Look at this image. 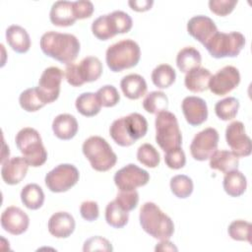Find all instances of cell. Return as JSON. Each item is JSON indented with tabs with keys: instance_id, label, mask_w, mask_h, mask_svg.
<instances>
[{
	"instance_id": "1",
	"label": "cell",
	"mask_w": 252,
	"mask_h": 252,
	"mask_svg": "<svg viewBox=\"0 0 252 252\" xmlns=\"http://www.w3.org/2000/svg\"><path fill=\"white\" fill-rule=\"evenodd\" d=\"M39 45L46 56L66 65L73 63L80 52V41L71 33L47 32L40 37Z\"/></svg>"
},
{
	"instance_id": "2",
	"label": "cell",
	"mask_w": 252,
	"mask_h": 252,
	"mask_svg": "<svg viewBox=\"0 0 252 252\" xmlns=\"http://www.w3.org/2000/svg\"><path fill=\"white\" fill-rule=\"evenodd\" d=\"M139 220L142 228L156 239L167 240L174 232L172 220L153 202H147L142 206Z\"/></svg>"
},
{
	"instance_id": "3",
	"label": "cell",
	"mask_w": 252,
	"mask_h": 252,
	"mask_svg": "<svg viewBox=\"0 0 252 252\" xmlns=\"http://www.w3.org/2000/svg\"><path fill=\"white\" fill-rule=\"evenodd\" d=\"M141 57L139 44L132 39H123L106 49L105 61L112 72H121L122 70L135 67Z\"/></svg>"
},
{
	"instance_id": "4",
	"label": "cell",
	"mask_w": 252,
	"mask_h": 252,
	"mask_svg": "<svg viewBox=\"0 0 252 252\" xmlns=\"http://www.w3.org/2000/svg\"><path fill=\"white\" fill-rule=\"evenodd\" d=\"M16 146L30 166H41L47 159V152L39 133L31 127L21 129L15 138Z\"/></svg>"
},
{
	"instance_id": "5",
	"label": "cell",
	"mask_w": 252,
	"mask_h": 252,
	"mask_svg": "<svg viewBox=\"0 0 252 252\" xmlns=\"http://www.w3.org/2000/svg\"><path fill=\"white\" fill-rule=\"evenodd\" d=\"M82 150L92 167L96 171H107L117 161L116 154L102 137L92 136L88 138L84 142Z\"/></svg>"
},
{
	"instance_id": "6",
	"label": "cell",
	"mask_w": 252,
	"mask_h": 252,
	"mask_svg": "<svg viewBox=\"0 0 252 252\" xmlns=\"http://www.w3.org/2000/svg\"><path fill=\"white\" fill-rule=\"evenodd\" d=\"M156 141L164 152L181 148L182 135L179 129L176 116L167 110L157 114L156 121Z\"/></svg>"
},
{
	"instance_id": "7",
	"label": "cell",
	"mask_w": 252,
	"mask_h": 252,
	"mask_svg": "<svg viewBox=\"0 0 252 252\" xmlns=\"http://www.w3.org/2000/svg\"><path fill=\"white\" fill-rule=\"evenodd\" d=\"M245 45V37L238 32H217L205 47L214 58L236 57Z\"/></svg>"
},
{
	"instance_id": "8",
	"label": "cell",
	"mask_w": 252,
	"mask_h": 252,
	"mask_svg": "<svg viewBox=\"0 0 252 252\" xmlns=\"http://www.w3.org/2000/svg\"><path fill=\"white\" fill-rule=\"evenodd\" d=\"M79 170L70 163H62L55 166L45 175L46 187L54 193L66 192L79 181Z\"/></svg>"
},
{
	"instance_id": "9",
	"label": "cell",
	"mask_w": 252,
	"mask_h": 252,
	"mask_svg": "<svg viewBox=\"0 0 252 252\" xmlns=\"http://www.w3.org/2000/svg\"><path fill=\"white\" fill-rule=\"evenodd\" d=\"M219 133L215 128L209 127L197 133L190 145V153L196 160H206L217 151Z\"/></svg>"
},
{
	"instance_id": "10",
	"label": "cell",
	"mask_w": 252,
	"mask_h": 252,
	"mask_svg": "<svg viewBox=\"0 0 252 252\" xmlns=\"http://www.w3.org/2000/svg\"><path fill=\"white\" fill-rule=\"evenodd\" d=\"M149 180V172L134 163L125 165L114 174V183L120 191L135 190L138 187L146 185Z\"/></svg>"
},
{
	"instance_id": "11",
	"label": "cell",
	"mask_w": 252,
	"mask_h": 252,
	"mask_svg": "<svg viewBox=\"0 0 252 252\" xmlns=\"http://www.w3.org/2000/svg\"><path fill=\"white\" fill-rule=\"evenodd\" d=\"M63 77V71L55 66L48 67L42 72L38 80L37 90L45 104L51 103L58 98Z\"/></svg>"
},
{
	"instance_id": "12",
	"label": "cell",
	"mask_w": 252,
	"mask_h": 252,
	"mask_svg": "<svg viewBox=\"0 0 252 252\" xmlns=\"http://www.w3.org/2000/svg\"><path fill=\"white\" fill-rule=\"evenodd\" d=\"M225 140L237 158L248 157L252 152L251 139L246 135L244 124L240 121H233L226 127Z\"/></svg>"
},
{
	"instance_id": "13",
	"label": "cell",
	"mask_w": 252,
	"mask_h": 252,
	"mask_svg": "<svg viewBox=\"0 0 252 252\" xmlns=\"http://www.w3.org/2000/svg\"><path fill=\"white\" fill-rule=\"evenodd\" d=\"M240 83V74L233 66H224L211 76L209 89L216 95H224L234 90Z\"/></svg>"
},
{
	"instance_id": "14",
	"label": "cell",
	"mask_w": 252,
	"mask_h": 252,
	"mask_svg": "<svg viewBox=\"0 0 252 252\" xmlns=\"http://www.w3.org/2000/svg\"><path fill=\"white\" fill-rule=\"evenodd\" d=\"M0 220L2 228L13 235L24 233L30 224L28 215L22 209L15 206L6 208L1 215Z\"/></svg>"
},
{
	"instance_id": "15",
	"label": "cell",
	"mask_w": 252,
	"mask_h": 252,
	"mask_svg": "<svg viewBox=\"0 0 252 252\" xmlns=\"http://www.w3.org/2000/svg\"><path fill=\"white\" fill-rule=\"evenodd\" d=\"M187 32L196 40L205 44L218 32V28L215 22L203 15L192 17L187 23Z\"/></svg>"
},
{
	"instance_id": "16",
	"label": "cell",
	"mask_w": 252,
	"mask_h": 252,
	"mask_svg": "<svg viewBox=\"0 0 252 252\" xmlns=\"http://www.w3.org/2000/svg\"><path fill=\"white\" fill-rule=\"evenodd\" d=\"M181 108L186 121L191 126H199L208 118V106L201 97L186 96L182 100Z\"/></svg>"
},
{
	"instance_id": "17",
	"label": "cell",
	"mask_w": 252,
	"mask_h": 252,
	"mask_svg": "<svg viewBox=\"0 0 252 252\" xmlns=\"http://www.w3.org/2000/svg\"><path fill=\"white\" fill-rule=\"evenodd\" d=\"M29 163L24 157H15L5 160L1 167V176L3 181L8 185L20 183L28 172Z\"/></svg>"
},
{
	"instance_id": "18",
	"label": "cell",
	"mask_w": 252,
	"mask_h": 252,
	"mask_svg": "<svg viewBox=\"0 0 252 252\" xmlns=\"http://www.w3.org/2000/svg\"><path fill=\"white\" fill-rule=\"evenodd\" d=\"M74 218L66 212H57L53 214L48 220V231L56 238H66L70 236L75 229Z\"/></svg>"
},
{
	"instance_id": "19",
	"label": "cell",
	"mask_w": 252,
	"mask_h": 252,
	"mask_svg": "<svg viewBox=\"0 0 252 252\" xmlns=\"http://www.w3.org/2000/svg\"><path fill=\"white\" fill-rule=\"evenodd\" d=\"M50 22L57 27H69L75 24L76 18L73 13V2L56 1L53 3L49 13Z\"/></svg>"
},
{
	"instance_id": "20",
	"label": "cell",
	"mask_w": 252,
	"mask_h": 252,
	"mask_svg": "<svg viewBox=\"0 0 252 252\" xmlns=\"http://www.w3.org/2000/svg\"><path fill=\"white\" fill-rule=\"evenodd\" d=\"M78 122L75 116L62 113L57 115L52 122V130L54 135L61 140H70L78 132Z\"/></svg>"
},
{
	"instance_id": "21",
	"label": "cell",
	"mask_w": 252,
	"mask_h": 252,
	"mask_svg": "<svg viewBox=\"0 0 252 252\" xmlns=\"http://www.w3.org/2000/svg\"><path fill=\"white\" fill-rule=\"evenodd\" d=\"M120 88L124 95L130 99H138L146 94L147 83L139 74H129L122 78Z\"/></svg>"
},
{
	"instance_id": "22",
	"label": "cell",
	"mask_w": 252,
	"mask_h": 252,
	"mask_svg": "<svg viewBox=\"0 0 252 252\" xmlns=\"http://www.w3.org/2000/svg\"><path fill=\"white\" fill-rule=\"evenodd\" d=\"M6 40L17 53H26L31 47V38L28 32L18 25H12L6 30Z\"/></svg>"
},
{
	"instance_id": "23",
	"label": "cell",
	"mask_w": 252,
	"mask_h": 252,
	"mask_svg": "<svg viewBox=\"0 0 252 252\" xmlns=\"http://www.w3.org/2000/svg\"><path fill=\"white\" fill-rule=\"evenodd\" d=\"M211 72L203 67H198L187 72L184 78L185 87L193 93H202L209 89Z\"/></svg>"
},
{
	"instance_id": "24",
	"label": "cell",
	"mask_w": 252,
	"mask_h": 252,
	"mask_svg": "<svg viewBox=\"0 0 252 252\" xmlns=\"http://www.w3.org/2000/svg\"><path fill=\"white\" fill-rule=\"evenodd\" d=\"M238 164V158L232 152L225 150L216 151L210 158V167L223 173L237 169Z\"/></svg>"
},
{
	"instance_id": "25",
	"label": "cell",
	"mask_w": 252,
	"mask_h": 252,
	"mask_svg": "<svg viewBox=\"0 0 252 252\" xmlns=\"http://www.w3.org/2000/svg\"><path fill=\"white\" fill-rule=\"evenodd\" d=\"M222 186L225 193L229 196L239 197L246 190L247 180L241 171L234 169L225 173L222 181Z\"/></svg>"
},
{
	"instance_id": "26",
	"label": "cell",
	"mask_w": 252,
	"mask_h": 252,
	"mask_svg": "<svg viewBox=\"0 0 252 252\" xmlns=\"http://www.w3.org/2000/svg\"><path fill=\"white\" fill-rule=\"evenodd\" d=\"M78 70L84 83L96 81L102 74V64L95 56H87L78 64Z\"/></svg>"
},
{
	"instance_id": "27",
	"label": "cell",
	"mask_w": 252,
	"mask_h": 252,
	"mask_svg": "<svg viewBox=\"0 0 252 252\" xmlns=\"http://www.w3.org/2000/svg\"><path fill=\"white\" fill-rule=\"evenodd\" d=\"M202 57L200 52L192 46H186L182 48L179 50L176 56V65L178 69L183 73H187L194 68L200 67Z\"/></svg>"
},
{
	"instance_id": "28",
	"label": "cell",
	"mask_w": 252,
	"mask_h": 252,
	"mask_svg": "<svg viewBox=\"0 0 252 252\" xmlns=\"http://www.w3.org/2000/svg\"><path fill=\"white\" fill-rule=\"evenodd\" d=\"M22 203L30 210L39 209L44 202V193L35 183L27 184L21 191Z\"/></svg>"
},
{
	"instance_id": "29",
	"label": "cell",
	"mask_w": 252,
	"mask_h": 252,
	"mask_svg": "<svg viewBox=\"0 0 252 252\" xmlns=\"http://www.w3.org/2000/svg\"><path fill=\"white\" fill-rule=\"evenodd\" d=\"M124 117V124L129 136L134 140L137 141L147 134L148 131V122L146 118L137 112L130 113Z\"/></svg>"
},
{
	"instance_id": "30",
	"label": "cell",
	"mask_w": 252,
	"mask_h": 252,
	"mask_svg": "<svg viewBox=\"0 0 252 252\" xmlns=\"http://www.w3.org/2000/svg\"><path fill=\"white\" fill-rule=\"evenodd\" d=\"M78 112L87 117L96 115L101 108V104L97 99L94 93H83L77 98L75 102Z\"/></svg>"
},
{
	"instance_id": "31",
	"label": "cell",
	"mask_w": 252,
	"mask_h": 252,
	"mask_svg": "<svg viewBox=\"0 0 252 252\" xmlns=\"http://www.w3.org/2000/svg\"><path fill=\"white\" fill-rule=\"evenodd\" d=\"M128 220L129 213L124 211L115 200L107 204L105 208V220L110 226L121 228L127 224Z\"/></svg>"
},
{
	"instance_id": "32",
	"label": "cell",
	"mask_w": 252,
	"mask_h": 252,
	"mask_svg": "<svg viewBox=\"0 0 252 252\" xmlns=\"http://www.w3.org/2000/svg\"><path fill=\"white\" fill-rule=\"evenodd\" d=\"M152 81L158 89H166L171 86L176 78L175 70L168 64H160L152 72Z\"/></svg>"
},
{
	"instance_id": "33",
	"label": "cell",
	"mask_w": 252,
	"mask_h": 252,
	"mask_svg": "<svg viewBox=\"0 0 252 252\" xmlns=\"http://www.w3.org/2000/svg\"><path fill=\"white\" fill-rule=\"evenodd\" d=\"M168 106V98L163 92L154 91L149 93L144 100L143 107L144 109L152 114H158L160 111H164Z\"/></svg>"
},
{
	"instance_id": "34",
	"label": "cell",
	"mask_w": 252,
	"mask_h": 252,
	"mask_svg": "<svg viewBox=\"0 0 252 252\" xmlns=\"http://www.w3.org/2000/svg\"><path fill=\"white\" fill-rule=\"evenodd\" d=\"M19 102L21 107L28 112H34L45 105L42 100L37 87L30 88L21 93L19 96Z\"/></svg>"
},
{
	"instance_id": "35",
	"label": "cell",
	"mask_w": 252,
	"mask_h": 252,
	"mask_svg": "<svg viewBox=\"0 0 252 252\" xmlns=\"http://www.w3.org/2000/svg\"><path fill=\"white\" fill-rule=\"evenodd\" d=\"M107 19L113 36L118 33L128 32L132 29V19L123 11H113L107 14Z\"/></svg>"
},
{
	"instance_id": "36",
	"label": "cell",
	"mask_w": 252,
	"mask_h": 252,
	"mask_svg": "<svg viewBox=\"0 0 252 252\" xmlns=\"http://www.w3.org/2000/svg\"><path fill=\"white\" fill-rule=\"evenodd\" d=\"M239 108V101L233 96L225 97L221 100H219L215 105L216 115L223 121H228L233 119Z\"/></svg>"
},
{
	"instance_id": "37",
	"label": "cell",
	"mask_w": 252,
	"mask_h": 252,
	"mask_svg": "<svg viewBox=\"0 0 252 252\" xmlns=\"http://www.w3.org/2000/svg\"><path fill=\"white\" fill-rule=\"evenodd\" d=\"M193 181L192 179L184 174H178L170 179L171 192L180 199L189 197L193 192Z\"/></svg>"
},
{
	"instance_id": "38",
	"label": "cell",
	"mask_w": 252,
	"mask_h": 252,
	"mask_svg": "<svg viewBox=\"0 0 252 252\" xmlns=\"http://www.w3.org/2000/svg\"><path fill=\"white\" fill-rule=\"evenodd\" d=\"M109 134L113 141L121 147H129L136 142L129 136L126 130L124 117H120L112 122L109 128Z\"/></svg>"
},
{
	"instance_id": "39",
	"label": "cell",
	"mask_w": 252,
	"mask_h": 252,
	"mask_svg": "<svg viewBox=\"0 0 252 252\" xmlns=\"http://www.w3.org/2000/svg\"><path fill=\"white\" fill-rule=\"evenodd\" d=\"M251 229L252 225L250 222L243 220H236L228 225L227 231L228 235L233 240L251 243Z\"/></svg>"
},
{
	"instance_id": "40",
	"label": "cell",
	"mask_w": 252,
	"mask_h": 252,
	"mask_svg": "<svg viewBox=\"0 0 252 252\" xmlns=\"http://www.w3.org/2000/svg\"><path fill=\"white\" fill-rule=\"evenodd\" d=\"M137 158L142 164L151 168L157 167L160 162L158 152L153 145L148 143L139 147L137 151Z\"/></svg>"
},
{
	"instance_id": "41",
	"label": "cell",
	"mask_w": 252,
	"mask_h": 252,
	"mask_svg": "<svg viewBox=\"0 0 252 252\" xmlns=\"http://www.w3.org/2000/svg\"><path fill=\"white\" fill-rule=\"evenodd\" d=\"M95 94L101 106L104 107H112L116 105L120 100V94L117 89L111 85H105L101 87L97 90Z\"/></svg>"
},
{
	"instance_id": "42",
	"label": "cell",
	"mask_w": 252,
	"mask_h": 252,
	"mask_svg": "<svg viewBox=\"0 0 252 252\" xmlns=\"http://www.w3.org/2000/svg\"><path fill=\"white\" fill-rule=\"evenodd\" d=\"M92 32L94 35L100 40H107L113 37V34L109 28L107 15H101L93 22Z\"/></svg>"
},
{
	"instance_id": "43",
	"label": "cell",
	"mask_w": 252,
	"mask_h": 252,
	"mask_svg": "<svg viewBox=\"0 0 252 252\" xmlns=\"http://www.w3.org/2000/svg\"><path fill=\"white\" fill-rule=\"evenodd\" d=\"M115 201L124 211L130 212L136 209L139 203V194L136 190L120 191L116 195Z\"/></svg>"
},
{
	"instance_id": "44",
	"label": "cell",
	"mask_w": 252,
	"mask_h": 252,
	"mask_svg": "<svg viewBox=\"0 0 252 252\" xmlns=\"http://www.w3.org/2000/svg\"><path fill=\"white\" fill-rule=\"evenodd\" d=\"M165 164L171 169L182 168L186 163L185 153L181 148L173 149L168 152H165L164 155Z\"/></svg>"
},
{
	"instance_id": "45",
	"label": "cell",
	"mask_w": 252,
	"mask_h": 252,
	"mask_svg": "<svg viewBox=\"0 0 252 252\" xmlns=\"http://www.w3.org/2000/svg\"><path fill=\"white\" fill-rule=\"evenodd\" d=\"M113 250L111 243L104 237L101 236H93L87 239L83 246L84 252H91V251H105L111 252Z\"/></svg>"
},
{
	"instance_id": "46",
	"label": "cell",
	"mask_w": 252,
	"mask_h": 252,
	"mask_svg": "<svg viewBox=\"0 0 252 252\" xmlns=\"http://www.w3.org/2000/svg\"><path fill=\"white\" fill-rule=\"evenodd\" d=\"M237 4V0H210V10L218 16H226L230 14Z\"/></svg>"
},
{
	"instance_id": "47",
	"label": "cell",
	"mask_w": 252,
	"mask_h": 252,
	"mask_svg": "<svg viewBox=\"0 0 252 252\" xmlns=\"http://www.w3.org/2000/svg\"><path fill=\"white\" fill-rule=\"evenodd\" d=\"M94 4L88 0H78L73 2V13L78 20L87 19L94 13Z\"/></svg>"
},
{
	"instance_id": "48",
	"label": "cell",
	"mask_w": 252,
	"mask_h": 252,
	"mask_svg": "<svg viewBox=\"0 0 252 252\" xmlns=\"http://www.w3.org/2000/svg\"><path fill=\"white\" fill-rule=\"evenodd\" d=\"M80 214L82 218L88 221L95 220L99 216L98 205L94 201H85L80 206Z\"/></svg>"
},
{
	"instance_id": "49",
	"label": "cell",
	"mask_w": 252,
	"mask_h": 252,
	"mask_svg": "<svg viewBox=\"0 0 252 252\" xmlns=\"http://www.w3.org/2000/svg\"><path fill=\"white\" fill-rule=\"evenodd\" d=\"M67 82L73 86V87H81L85 83L82 81L79 70H78V64L70 63L65 68V74H64Z\"/></svg>"
},
{
	"instance_id": "50",
	"label": "cell",
	"mask_w": 252,
	"mask_h": 252,
	"mask_svg": "<svg viewBox=\"0 0 252 252\" xmlns=\"http://www.w3.org/2000/svg\"><path fill=\"white\" fill-rule=\"evenodd\" d=\"M132 10L137 12H145L152 8L154 1L153 0H130L128 2Z\"/></svg>"
},
{
	"instance_id": "51",
	"label": "cell",
	"mask_w": 252,
	"mask_h": 252,
	"mask_svg": "<svg viewBox=\"0 0 252 252\" xmlns=\"http://www.w3.org/2000/svg\"><path fill=\"white\" fill-rule=\"evenodd\" d=\"M156 251H177V248L172 242L167 240H160V242L156 246Z\"/></svg>"
}]
</instances>
